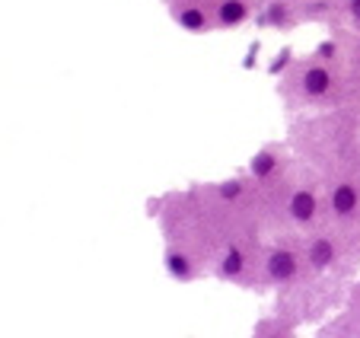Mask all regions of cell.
Here are the masks:
<instances>
[{"mask_svg":"<svg viewBox=\"0 0 360 338\" xmlns=\"http://www.w3.org/2000/svg\"><path fill=\"white\" fill-rule=\"evenodd\" d=\"M268 271H271L274 281H284V277H290L293 271H297V258H293L290 252H274V256L268 258Z\"/></svg>","mask_w":360,"mask_h":338,"instance_id":"cell-1","label":"cell"},{"mask_svg":"<svg viewBox=\"0 0 360 338\" xmlns=\"http://www.w3.org/2000/svg\"><path fill=\"white\" fill-rule=\"evenodd\" d=\"M290 211H293V217H297V220H309V217L316 214V198L309 195V192H300V195H293Z\"/></svg>","mask_w":360,"mask_h":338,"instance_id":"cell-2","label":"cell"},{"mask_svg":"<svg viewBox=\"0 0 360 338\" xmlns=\"http://www.w3.org/2000/svg\"><path fill=\"white\" fill-rule=\"evenodd\" d=\"M326 87H328V74L322 68H313L306 74V93L319 96V93H326Z\"/></svg>","mask_w":360,"mask_h":338,"instance_id":"cell-3","label":"cell"},{"mask_svg":"<svg viewBox=\"0 0 360 338\" xmlns=\"http://www.w3.org/2000/svg\"><path fill=\"white\" fill-rule=\"evenodd\" d=\"M354 201H357V198H354V189H338L335 192V211H338V214H347V211L354 208Z\"/></svg>","mask_w":360,"mask_h":338,"instance_id":"cell-4","label":"cell"},{"mask_svg":"<svg viewBox=\"0 0 360 338\" xmlns=\"http://www.w3.org/2000/svg\"><path fill=\"white\" fill-rule=\"evenodd\" d=\"M328 262H332V246L322 239V243L313 246V265H319V268H322V265H328Z\"/></svg>","mask_w":360,"mask_h":338,"instance_id":"cell-5","label":"cell"},{"mask_svg":"<svg viewBox=\"0 0 360 338\" xmlns=\"http://www.w3.org/2000/svg\"><path fill=\"white\" fill-rule=\"evenodd\" d=\"M220 16H224V23H236L245 16L243 4H224V10H220Z\"/></svg>","mask_w":360,"mask_h":338,"instance_id":"cell-6","label":"cell"},{"mask_svg":"<svg viewBox=\"0 0 360 338\" xmlns=\"http://www.w3.org/2000/svg\"><path fill=\"white\" fill-rule=\"evenodd\" d=\"M239 268H243V252L230 249V256H226V262H224V271H226V275H236Z\"/></svg>","mask_w":360,"mask_h":338,"instance_id":"cell-7","label":"cell"},{"mask_svg":"<svg viewBox=\"0 0 360 338\" xmlns=\"http://www.w3.org/2000/svg\"><path fill=\"white\" fill-rule=\"evenodd\" d=\"M271 166H274V160L268 154L255 156V173H259V176H268V173H271Z\"/></svg>","mask_w":360,"mask_h":338,"instance_id":"cell-8","label":"cell"},{"mask_svg":"<svg viewBox=\"0 0 360 338\" xmlns=\"http://www.w3.org/2000/svg\"><path fill=\"white\" fill-rule=\"evenodd\" d=\"M169 268H172V271H176V275H185V271H188V265H185V258L172 256V258H169Z\"/></svg>","mask_w":360,"mask_h":338,"instance_id":"cell-9","label":"cell"},{"mask_svg":"<svg viewBox=\"0 0 360 338\" xmlns=\"http://www.w3.org/2000/svg\"><path fill=\"white\" fill-rule=\"evenodd\" d=\"M185 26H201V13H198V10H188V13H185Z\"/></svg>","mask_w":360,"mask_h":338,"instance_id":"cell-10","label":"cell"},{"mask_svg":"<svg viewBox=\"0 0 360 338\" xmlns=\"http://www.w3.org/2000/svg\"><path fill=\"white\" fill-rule=\"evenodd\" d=\"M236 192H239V185H226V189H224V195H226V198H233V195H236Z\"/></svg>","mask_w":360,"mask_h":338,"instance_id":"cell-11","label":"cell"},{"mask_svg":"<svg viewBox=\"0 0 360 338\" xmlns=\"http://www.w3.org/2000/svg\"><path fill=\"white\" fill-rule=\"evenodd\" d=\"M351 10H354V16L360 20V0H351Z\"/></svg>","mask_w":360,"mask_h":338,"instance_id":"cell-12","label":"cell"}]
</instances>
